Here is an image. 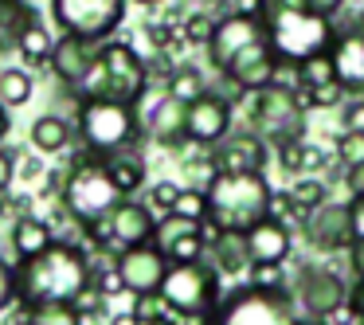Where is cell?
<instances>
[{
  "instance_id": "f5cc1de1",
  "label": "cell",
  "mask_w": 364,
  "mask_h": 325,
  "mask_svg": "<svg viewBox=\"0 0 364 325\" xmlns=\"http://www.w3.org/2000/svg\"><path fill=\"white\" fill-rule=\"evenodd\" d=\"M208 4H215V9H220V4H228V0H208Z\"/></svg>"
},
{
  "instance_id": "ffe728a7",
  "label": "cell",
  "mask_w": 364,
  "mask_h": 325,
  "mask_svg": "<svg viewBox=\"0 0 364 325\" xmlns=\"http://www.w3.org/2000/svg\"><path fill=\"white\" fill-rule=\"evenodd\" d=\"M95 48L98 43H90V40H82V36H59L55 43H51V59H48V67H51V75H55L63 87H79L82 82V75L90 71V63H95Z\"/></svg>"
},
{
  "instance_id": "ab89813d",
  "label": "cell",
  "mask_w": 364,
  "mask_h": 325,
  "mask_svg": "<svg viewBox=\"0 0 364 325\" xmlns=\"http://www.w3.org/2000/svg\"><path fill=\"white\" fill-rule=\"evenodd\" d=\"M181 28H184V36H188L192 43H208L212 32H215V20H208V12H192L188 20H181Z\"/></svg>"
},
{
  "instance_id": "9a60e30c",
  "label": "cell",
  "mask_w": 364,
  "mask_h": 325,
  "mask_svg": "<svg viewBox=\"0 0 364 325\" xmlns=\"http://www.w3.org/2000/svg\"><path fill=\"white\" fill-rule=\"evenodd\" d=\"M348 302V286L337 270H325V267H306L298 275V306L301 314L317 317L321 321L325 314L341 309Z\"/></svg>"
},
{
  "instance_id": "d6a6232c",
  "label": "cell",
  "mask_w": 364,
  "mask_h": 325,
  "mask_svg": "<svg viewBox=\"0 0 364 325\" xmlns=\"http://www.w3.org/2000/svg\"><path fill=\"white\" fill-rule=\"evenodd\" d=\"M168 95H176L181 102H192V98L204 95V82H200V71L192 67H181V71L168 75Z\"/></svg>"
},
{
  "instance_id": "db71d44e",
  "label": "cell",
  "mask_w": 364,
  "mask_h": 325,
  "mask_svg": "<svg viewBox=\"0 0 364 325\" xmlns=\"http://www.w3.org/2000/svg\"><path fill=\"white\" fill-rule=\"evenodd\" d=\"M356 36H360V43H364V28H356Z\"/></svg>"
},
{
  "instance_id": "bcb514c9",
  "label": "cell",
  "mask_w": 364,
  "mask_h": 325,
  "mask_svg": "<svg viewBox=\"0 0 364 325\" xmlns=\"http://www.w3.org/2000/svg\"><path fill=\"white\" fill-rule=\"evenodd\" d=\"M341 118H345V129H364V102H353Z\"/></svg>"
},
{
  "instance_id": "c3c4849f",
  "label": "cell",
  "mask_w": 364,
  "mask_h": 325,
  "mask_svg": "<svg viewBox=\"0 0 364 325\" xmlns=\"http://www.w3.org/2000/svg\"><path fill=\"white\" fill-rule=\"evenodd\" d=\"M345 181H348V192H353V196H356V192H364V165H353Z\"/></svg>"
},
{
  "instance_id": "6da1fadb",
  "label": "cell",
  "mask_w": 364,
  "mask_h": 325,
  "mask_svg": "<svg viewBox=\"0 0 364 325\" xmlns=\"http://www.w3.org/2000/svg\"><path fill=\"white\" fill-rule=\"evenodd\" d=\"M90 286V259L82 247L75 243H55L48 251L20 259L16 267V290L24 306H40V302H75Z\"/></svg>"
},
{
  "instance_id": "ba28073f",
  "label": "cell",
  "mask_w": 364,
  "mask_h": 325,
  "mask_svg": "<svg viewBox=\"0 0 364 325\" xmlns=\"http://www.w3.org/2000/svg\"><path fill=\"white\" fill-rule=\"evenodd\" d=\"M161 298L176 309L181 317L196 321V317H212L215 306H220V270L215 262L208 267L204 259L196 262H173L161 282Z\"/></svg>"
},
{
  "instance_id": "9c48e42d",
  "label": "cell",
  "mask_w": 364,
  "mask_h": 325,
  "mask_svg": "<svg viewBox=\"0 0 364 325\" xmlns=\"http://www.w3.org/2000/svg\"><path fill=\"white\" fill-rule=\"evenodd\" d=\"M51 20L59 32L102 43L126 20V0H51Z\"/></svg>"
},
{
  "instance_id": "11a10c76",
  "label": "cell",
  "mask_w": 364,
  "mask_h": 325,
  "mask_svg": "<svg viewBox=\"0 0 364 325\" xmlns=\"http://www.w3.org/2000/svg\"><path fill=\"white\" fill-rule=\"evenodd\" d=\"M137 4H157V0H137Z\"/></svg>"
},
{
  "instance_id": "52a82bcc",
  "label": "cell",
  "mask_w": 364,
  "mask_h": 325,
  "mask_svg": "<svg viewBox=\"0 0 364 325\" xmlns=\"http://www.w3.org/2000/svg\"><path fill=\"white\" fill-rule=\"evenodd\" d=\"M79 134L87 142V149L102 153H122L137 142V134H145L141 118L129 102H114V98H82L79 106Z\"/></svg>"
},
{
  "instance_id": "484cf974",
  "label": "cell",
  "mask_w": 364,
  "mask_h": 325,
  "mask_svg": "<svg viewBox=\"0 0 364 325\" xmlns=\"http://www.w3.org/2000/svg\"><path fill=\"white\" fill-rule=\"evenodd\" d=\"M32 145H36V153H43V157L63 153L67 145H71V126H67V118H59V114L36 118L32 122Z\"/></svg>"
},
{
  "instance_id": "4316f807",
  "label": "cell",
  "mask_w": 364,
  "mask_h": 325,
  "mask_svg": "<svg viewBox=\"0 0 364 325\" xmlns=\"http://www.w3.org/2000/svg\"><path fill=\"white\" fill-rule=\"evenodd\" d=\"M106 165H110V173H114V184L122 188V196H134L137 188L145 184V161L141 157H134V153H110L106 157Z\"/></svg>"
},
{
  "instance_id": "f907efd6",
  "label": "cell",
  "mask_w": 364,
  "mask_h": 325,
  "mask_svg": "<svg viewBox=\"0 0 364 325\" xmlns=\"http://www.w3.org/2000/svg\"><path fill=\"white\" fill-rule=\"evenodd\" d=\"M110 325H145V321L134 314V309H129V314H118V317H110Z\"/></svg>"
},
{
  "instance_id": "f546056e",
  "label": "cell",
  "mask_w": 364,
  "mask_h": 325,
  "mask_svg": "<svg viewBox=\"0 0 364 325\" xmlns=\"http://www.w3.org/2000/svg\"><path fill=\"white\" fill-rule=\"evenodd\" d=\"M298 71H301V90L325 87V82H341L337 79V63H333V51H317V55L301 59ZM301 90H298V95H301Z\"/></svg>"
},
{
  "instance_id": "60d3db41",
  "label": "cell",
  "mask_w": 364,
  "mask_h": 325,
  "mask_svg": "<svg viewBox=\"0 0 364 325\" xmlns=\"http://www.w3.org/2000/svg\"><path fill=\"white\" fill-rule=\"evenodd\" d=\"M20 298V290H16V267H12L9 259H0V314L12 306V302Z\"/></svg>"
},
{
  "instance_id": "d4e9b609",
  "label": "cell",
  "mask_w": 364,
  "mask_h": 325,
  "mask_svg": "<svg viewBox=\"0 0 364 325\" xmlns=\"http://www.w3.org/2000/svg\"><path fill=\"white\" fill-rule=\"evenodd\" d=\"M51 243H55L51 228L43 220H36V215H20V220L12 223V251H16L20 259H32V255L48 251Z\"/></svg>"
},
{
  "instance_id": "4fadbf2b",
  "label": "cell",
  "mask_w": 364,
  "mask_h": 325,
  "mask_svg": "<svg viewBox=\"0 0 364 325\" xmlns=\"http://www.w3.org/2000/svg\"><path fill=\"white\" fill-rule=\"evenodd\" d=\"M274 63H278V51H274V43H270V36H262V40L247 43L243 51H235L231 63L223 67L220 75L239 90V95H255V90H262L270 82Z\"/></svg>"
},
{
  "instance_id": "7c38bea8",
  "label": "cell",
  "mask_w": 364,
  "mask_h": 325,
  "mask_svg": "<svg viewBox=\"0 0 364 325\" xmlns=\"http://www.w3.org/2000/svg\"><path fill=\"white\" fill-rule=\"evenodd\" d=\"M153 243L165 251L168 262H196L208 251V235H204V220H192L181 212H165L153 228Z\"/></svg>"
},
{
  "instance_id": "30bf717a",
  "label": "cell",
  "mask_w": 364,
  "mask_h": 325,
  "mask_svg": "<svg viewBox=\"0 0 364 325\" xmlns=\"http://www.w3.org/2000/svg\"><path fill=\"white\" fill-rule=\"evenodd\" d=\"M251 98H255V122H259V129L274 145L286 142V137H301V129H306V122H301L306 102H301L298 90L278 87V82H267V87L255 90Z\"/></svg>"
},
{
  "instance_id": "7402d4cb",
  "label": "cell",
  "mask_w": 364,
  "mask_h": 325,
  "mask_svg": "<svg viewBox=\"0 0 364 325\" xmlns=\"http://www.w3.org/2000/svg\"><path fill=\"white\" fill-rule=\"evenodd\" d=\"M247 247H251L255 262H286L294 251V239H290V228L282 220L267 215V220H259L247 231Z\"/></svg>"
},
{
  "instance_id": "7a4b0ae2",
  "label": "cell",
  "mask_w": 364,
  "mask_h": 325,
  "mask_svg": "<svg viewBox=\"0 0 364 325\" xmlns=\"http://www.w3.org/2000/svg\"><path fill=\"white\" fill-rule=\"evenodd\" d=\"M259 20L274 43L278 59H301L317 51H333V16L317 12L309 0H259Z\"/></svg>"
},
{
  "instance_id": "7bdbcfd3",
  "label": "cell",
  "mask_w": 364,
  "mask_h": 325,
  "mask_svg": "<svg viewBox=\"0 0 364 325\" xmlns=\"http://www.w3.org/2000/svg\"><path fill=\"white\" fill-rule=\"evenodd\" d=\"M345 306L353 309L356 321H364V278H356V282L348 286V302H345Z\"/></svg>"
},
{
  "instance_id": "74e56055",
  "label": "cell",
  "mask_w": 364,
  "mask_h": 325,
  "mask_svg": "<svg viewBox=\"0 0 364 325\" xmlns=\"http://www.w3.org/2000/svg\"><path fill=\"white\" fill-rule=\"evenodd\" d=\"M247 282H255V286H270V290H282L286 286V270H282V262H255L251 270H247Z\"/></svg>"
},
{
  "instance_id": "e575fe53",
  "label": "cell",
  "mask_w": 364,
  "mask_h": 325,
  "mask_svg": "<svg viewBox=\"0 0 364 325\" xmlns=\"http://www.w3.org/2000/svg\"><path fill=\"white\" fill-rule=\"evenodd\" d=\"M173 212L192 215V220H208V192H204V188H181Z\"/></svg>"
},
{
  "instance_id": "2e32d148",
  "label": "cell",
  "mask_w": 364,
  "mask_h": 325,
  "mask_svg": "<svg viewBox=\"0 0 364 325\" xmlns=\"http://www.w3.org/2000/svg\"><path fill=\"white\" fill-rule=\"evenodd\" d=\"M301 231L309 235V243L321 247V251H348L353 247V215H348V204H317L306 212L301 220Z\"/></svg>"
},
{
  "instance_id": "d6986e66",
  "label": "cell",
  "mask_w": 364,
  "mask_h": 325,
  "mask_svg": "<svg viewBox=\"0 0 364 325\" xmlns=\"http://www.w3.org/2000/svg\"><path fill=\"white\" fill-rule=\"evenodd\" d=\"M212 157L220 173H262L267 169V142L259 134H228L212 145Z\"/></svg>"
},
{
  "instance_id": "681fc988",
  "label": "cell",
  "mask_w": 364,
  "mask_h": 325,
  "mask_svg": "<svg viewBox=\"0 0 364 325\" xmlns=\"http://www.w3.org/2000/svg\"><path fill=\"white\" fill-rule=\"evenodd\" d=\"M309 4H314L317 12H325V16H337V12H341V4H345V0H309Z\"/></svg>"
},
{
  "instance_id": "1f68e13d",
  "label": "cell",
  "mask_w": 364,
  "mask_h": 325,
  "mask_svg": "<svg viewBox=\"0 0 364 325\" xmlns=\"http://www.w3.org/2000/svg\"><path fill=\"white\" fill-rule=\"evenodd\" d=\"M290 196L309 212V208H317V204H325V200H329V188H325V181H317L314 173H306V176H298V181H294Z\"/></svg>"
},
{
  "instance_id": "f35d334b",
  "label": "cell",
  "mask_w": 364,
  "mask_h": 325,
  "mask_svg": "<svg viewBox=\"0 0 364 325\" xmlns=\"http://www.w3.org/2000/svg\"><path fill=\"white\" fill-rule=\"evenodd\" d=\"M348 90L341 82H325V87H314V90H301V102L306 106H337Z\"/></svg>"
},
{
  "instance_id": "ee69618b",
  "label": "cell",
  "mask_w": 364,
  "mask_h": 325,
  "mask_svg": "<svg viewBox=\"0 0 364 325\" xmlns=\"http://www.w3.org/2000/svg\"><path fill=\"white\" fill-rule=\"evenodd\" d=\"M348 215H353V235L364 239V192H356V196L348 200Z\"/></svg>"
},
{
  "instance_id": "816d5d0a",
  "label": "cell",
  "mask_w": 364,
  "mask_h": 325,
  "mask_svg": "<svg viewBox=\"0 0 364 325\" xmlns=\"http://www.w3.org/2000/svg\"><path fill=\"white\" fill-rule=\"evenodd\" d=\"M4 134H9V106L0 102V137H4Z\"/></svg>"
},
{
  "instance_id": "8fae6325",
  "label": "cell",
  "mask_w": 364,
  "mask_h": 325,
  "mask_svg": "<svg viewBox=\"0 0 364 325\" xmlns=\"http://www.w3.org/2000/svg\"><path fill=\"white\" fill-rule=\"evenodd\" d=\"M114 267H118L126 290L141 298V294H161V282H165V275H168L173 262L165 259V251H161L153 239H145V243L122 247L118 259H114Z\"/></svg>"
},
{
  "instance_id": "3957f363",
  "label": "cell",
  "mask_w": 364,
  "mask_h": 325,
  "mask_svg": "<svg viewBox=\"0 0 364 325\" xmlns=\"http://www.w3.org/2000/svg\"><path fill=\"white\" fill-rule=\"evenodd\" d=\"M149 90V63L134 43L122 40H102L95 48V63L75 87L79 98H114V102L137 106Z\"/></svg>"
},
{
  "instance_id": "44dd1931",
  "label": "cell",
  "mask_w": 364,
  "mask_h": 325,
  "mask_svg": "<svg viewBox=\"0 0 364 325\" xmlns=\"http://www.w3.org/2000/svg\"><path fill=\"white\" fill-rule=\"evenodd\" d=\"M110 228H114V243H118V247H134V243L153 239L157 220H153V208H145V204H137V200L122 196L118 208L110 212Z\"/></svg>"
},
{
  "instance_id": "e0dca14e",
  "label": "cell",
  "mask_w": 364,
  "mask_h": 325,
  "mask_svg": "<svg viewBox=\"0 0 364 325\" xmlns=\"http://www.w3.org/2000/svg\"><path fill=\"white\" fill-rule=\"evenodd\" d=\"M231 134V106L220 95H200L188 102V142L192 145H220Z\"/></svg>"
},
{
  "instance_id": "7dc6e473",
  "label": "cell",
  "mask_w": 364,
  "mask_h": 325,
  "mask_svg": "<svg viewBox=\"0 0 364 325\" xmlns=\"http://www.w3.org/2000/svg\"><path fill=\"white\" fill-rule=\"evenodd\" d=\"M348 262H353L356 278H364V239H353V247H348Z\"/></svg>"
},
{
  "instance_id": "d590c367",
  "label": "cell",
  "mask_w": 364,
  "mask_h": 325,
  "mask_svg": "<svg viewBox=\"0 0 364 325\" xmlns=\"http://www.w3.org/2000/svg\"><path fill=\"white\" fill-rule=\"evenodd\" d=\"M270 215H274V220H282L286 228H290V223L306 220V208H301L290 192H274V196H270Z\"/></svg>"
},
{
  "instance_id": "603a6c76",
  "label": "cell",
  "mask_w": 364,
  "mask_h": 325,
  "mask_svg": "<svg viewBox=\"0 0 364 325\" xmlns=\"http://www.w3.org/2000/svg\"><path fill=\"white\" fill-rule=\"evenodd\" d=\"M333 63H337V79L348 95H364V43L356 32H345L333 40Z\"/></svg>"
},
{
  "instance_id": "8992f818",
  "label": "cell",
  "mask_w": 364,
  "mask_h": 325,
  "mask_svg": "<svg viewBox=\"0 0 364 325\" xmlns=\"http://www.w3.org/2000/svg\"><path fill=\"white\" fill-rule=\"evenodd\" d=\"M208 321L212 325H309L286 286L270 290V286H255V282H243L231 294H223Z\"/></svg>"
},
{
  "instance_id": "277c9868",
  "label": "cell",
  "mask_w": 364,
  "mask_h": 325,
  "mask_svg": "<svg viewBox=\"0 0 364 325\" xmlns=\"http://www.w3.org/2000/svg\"><path fill=\"white\" fill-rule=\"evenodd\" d=\"M270 196L262 173H220L208 184V220L223 231H251L270 215Z\"/></svg>"
},
{
  "instance_id": "ac0fdd59",
  "label": "cell",
  "mask_w": 364,
  "mask_h": 325,
  "mask_svg": "<svg viewBox=\"0 0 364 325\" xmlns=\"http://www.w3.org/2000/svg\"><path fill=\"white\" fill-rule=\"evenodd\" d=\"M141 126H145V137H153L157 145L181 149V145H188V102H181L176 95L165 90L153 102L149 118H141Z\"/></svg>"
},
{
  "instance_id": "f1b7e54d",
  "label": "cell",
  "mask_w": 364,
  "mask_h": 325,
  "mask_svg": "<svg viewBox=\"0 0 364 325\" xmlns=\"http://www.w3.org/2000/svg\"><path fill=\"white\" fill-rule=\"evenodd\" d=\"M51 32L43 28V20H32V24L20 32V40H16V51L28 59V63H48L51 59Z\"/></svg>"
},
{
  "instance_id": "b9f144b4",
  "label": "cell",
  "mask_w": 364,
  "mask_h": 325,
  "mask_svg": "<svg viewBox=\"0 0 364 325\" xmlns=\"http://www.w3.org/2000/svg\"><path fill=\"white\" fill-rule=\"evenodd\" d=\"M176 196H181V188H176V181H161L149 188V204L153 208H165V212H173Z\"/></svg>"
},
{
  "instance_id": "9f6ffc18",
  "label": "cell",
  "mask_w": 364,
  "mask_h": 325,
  "mask_svg": "<svg viewBox=\"0 0 364 325\" xmlns=\"http://www.w3.org/2000/svg\"><path fill=\"white\" fill-rule=\"evenodd\" d=\"M353 325H364V321H353Z\"/></svg>"
},
{
  "instance_id": "4dcf8cb0",
  "label": "cell",
  "mask_w": 364,
  "mask_h": 325,
  "mask_svg": "<svg viewBox=\"0 0 364 325\" xmlns=\"http://www.w3.org/2000/svg\"><path fill=\"white\" fill-rule=\"evenodd\" d=\"M32 90H36V82L28 71H20V67L0 71V102L4 106H24L32 98Z\"/></svg>"
},
{
  "instance_id": "cb8c5ba5",
  "label": "cell",
  "mask_w": 364,
  "mask_h": 325,
  "mask_svg": "<svg viewBox=\"0 0 364 325\" xmlns=\"http://www.w3.org/2000/svg\"><path fill=\"white\" fill-rule=\"evenodd\" d=\"M208 251H212V262L220 275H243V270L255 267L251 247H247V231H220L208 243Z\"/></svg>"
},
{
  "instance_id": "5bb4252c",
  "label": "cell",
  "mask_w": 364,
  "mask_h": 325,
  "mask_svg": "<svg viewBox=\"0 0 364 325\" xmlns=\"http://www.w3.org/2000/svg\"><path fill=\"white\" fill-rule=\"evenodd\" d=\"M262 36H267V28H262L259 12H228L223 20H215V32L208 40V59L215 71H223L235 51H243L247 43L262 40Z\"/></svg>"
},
{
  "instance_id": "8d00e7d4",
  "label": "cell",
  "mask_w": 364,
  "mask_h": 325,
  "mask_svg": "<svg viewBox=\"0 0 364 325\" xmlns=\"http://www.w3.org/2000/svg\"><path fill=\"white\" fill-rule=\"evenodd\" d=\"M337 157L345 161L348 169H353V165H364V129H345V134H341Z\"/></svg>"
},
{
  "instance_id": "836d02e7",
  "label": "cell",
  "mask_w": 364,
  "mask_h": 325,
  "mask_svg": "<svg viewBox=\"0 0 364 325\" xmlns=\"http://www.w3.org/2000/svg\"><path fill=\"white\" fill-rule=\"evenodd\" d=\"M184 176L192 181V188H204L208 192V184L220 176V165H215L212 153H204V157H196V161H188V165H184Z\"/></svg>"
},
{
  "instance_id": "83f0119b",
  "label": "cell",
  "mask_w": 364,
  "mask_h": 325,
  "mask_svg": "<svg viewBox=\"0 0 364 325\" xmlns=\"http://www.w3.org/2000/svg\"><path fill=\"white\" fill-rule=\"evenodd\" d=\"M28 317L24 325H82V309L75 302H40V306H24Z\"/></svg>"
},
{
  "instance_id": "f6af8a7d",
  "label": "cell",
  "mask_w": 364,
  "mask_h": 325,
  "mask_svg": "<svg viewBox=\"0 0 364 325\" xmlns=\"http://www.w3.org/2000/svg\"><path fill=\"white\" fill-rule=\"evenodd\" d=\"M12 176H16V161H12V153H9V149H0V196L9 192Z\"/></svg>"
},
{
  "instance_id": "5b68a950",
  "label": "cell",
  "mask_w": 364,
  "mask_h": 325,
  "mask_svg": "<svg viewBox=\"0 0 364 325\" xmlns=\"http://www.w3.org/2000/svg\"><path fill=\"white\" fill-rule=\"evenodd\" d=\"M59 196H63V208L71 212V220H79L87 228V223L102 220V215H110L118 208L122 188L114 184V173L102 153L87 149V157L79 153L71 161V169L63 173V192Z\"/></svg>"
}]
</instances>
